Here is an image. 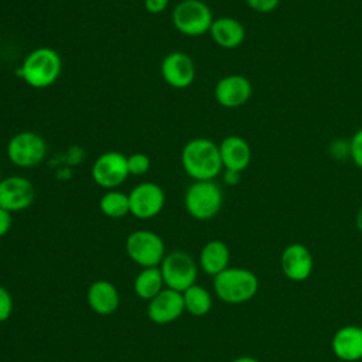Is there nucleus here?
Returning a JSON list of instances; mask_svg holds the SVG:
<instances>
[{
    "label": "nucleus",
    "instance_id": "nucleus-1",
    "mask_svg": "<svg viewBox=\"0 0 362 362\" xmlns=\"http://www.w3.org/2000/svg\"><path fill=\"white\" fill-rule=\"evenodd\" d=\"M181 165L194 181L215 180L223 170L219 146L206 137L188 140L181 150Z\"/></svg>",
    "mask_w": 362,
    "mask_h": 362
},
{
    "label": "nucleus",
    "instance_id": "nucleus-2",
    "mask_svg": "<svg viewBox=\"0 0 362 362\" xmlns=\"http://www.w3.org/2000/svg\"><path fill=\"white\" fill-rule=\"evenodd\" d=\"M62 74V58L51 47H38L24 58L17 75L31 88L45 89L54 85Z\"/></svg>",
    "mask_w": 362,
    "mask_h": 362
},
{
    "label": "nucleus",
    "instance_id": "nucleus-3",
    "mask_svg": "<svg viewBox=\"0 0 362 362\" xmlns=\"http://www.w3.org/2000/svg\"><path fill=\"white\" fill-rule=\"evenodd\" d=\"M259 281L247 269L228 267L214 277V290L218 298L228 304L249 301L257 293Z\"/></svg>",
    "mask_w": 362,
    "mask_h": 362
},
{
    "label": "nucleus",
    "instance_id": "nucleus-4",
    "mask_svg": "<svg viewBox=\"0 0 362 362\" xmlns=\"http://www.w3.org/2000/svg\"><path fill=\"white\" fill-rule=\"evenodd\" d=\"M223 204V192L214 181H194L185 191L184 205L187 212L198 219L208 221L218 215Z\"/></svg>",
    "mask_w": 362,
    "mask_h": 362
},
{
    "label": "nucleus",
    "instance_id": "nucleus-5",
    "mask_svg": "<svg viewBox=\"0 0 362 362\" xmlns=\"http://www.w3.org/2000/svg\"><path fill=\"white\" fill-rule=\"evenodd\" d=\"M174 28L188 37H199L209 33L214 16L202 0H182L173 10Z\"/></svg>",
    "mask_w": 362,
    "mask_h": 362
},
{
    "label": "nucleus",
    "instance_id": "nucleus-6",
    "mask_svg": "<svg viewBox=\"0 0 362 362\" xmlns=\"http://www.w3.org/2000/svg\"><path fill=\"white\" fill-rule=\"evenodd\" d=\"M124 249L130 260L143 269L157 267L165 256V246L160 235L147 229L132 232L126 238Z\"/></svg>",
    "mask_w": 362,
    "mask_h": 362
},
{
    "label": "nucleus",
    "instance_id": "nucleus-7",
    "mask_svg": "<svg viewBox=\"0 0 362 362\" xmlns=\"http://www.w3.org/2000/svg\"><path fill=\"white\" fill-rule=\"evenodd\" d=\"M7 157L18 168H34L47 156V143L42 136L31 130L16 133L7 143Z\"/></svg>",
    "mask_w": 362,
    "mask_h": 362
},
{
    "label": "nucleus",
    "instance_id": "nucleus-8",
    "mask_svg": "<svg viewBox=\"0 0 362 362\" xmlns=\"http://www.w3.org/2000/svg\"><path fill=\"white\" fill-rule=\"evenodd\" d=\"M160 270L167 288L184 293L194 286L198 276V267L191 255L182 250H175L164 256Z\"/></svg>",
    "mask_w": 362,
    "mask_h": 362
},
{
    "label": "nucleus",
    "instance_id": "nucleus-9",
    "mask_svg": "<svg viewBox=\"0 0 362 362\" xmlns=\"http://www.w3.org/2000/svg\"><path fill=\"white\" fill-rule=\"evenodd\" d=\"M90 175L100 188L116 189L130 175L127 157L120 151H105L93 161Z\"/></svg>",
    "mask_w": 362,
    "mask_h": 362
},
{
    "label": "nucleus",
    "instance_id": "nucleus-10",
    "mask_svg": "<svg viewBox=\"0 0 362 362\" xmlns=\"http://www.w3.org/2000/svg\"><path fill=\"white\" fill-rule=\"evenodd\" d=\"M130 214L139 219L157 216L165 204V194L156 182H140L129 192Z\"/></svg>",
    "mask_w": 362,
    "mask_h": 362
},
{
    "label": "nucleus",
    "instance_id": "nucleus-11",
    "mask_svg": "<svg viewBox=\"0 0 362 362\" xmlns=\"http://www.w3.org/2000/svg\"><path fill=\"white\" fill-rule=\"evenodd\" d=\"M35 198L33 182L21 175H8L0 181V208L8 212L27 209Z\"/></svg>",
    "mask_w": 362,
    "mask_h": 362
},
{
    "label": "nucleus",
    "instance_id": "nucleus-12",
    "mask_svg": "<svg viewBox=\"0 0 362 362\" xmlns=\"http://www.w3.org/2000/svg\"><path fill=\"white\" fill-rule=\"evenodd\" d=\"M160 72L167 85L175 89H185L195 81L197 68L188 54L173 51L163 58Z\"/></svg>",
    "mask_w": 362,
    "mask_h": 362
},
{
    "label": "nucleus",
    "instance_id": "nucleus-13",
    "mask_svg": "<svg viewBox=\"0 0 362 362\" xmlns=\"http://www.w3.org/2000/svg\"><path fill=\"white\" fill-rule=\"evenodd\" d=\"M252 92V82L239 74H230L221 78L214 88L216 102L228 109L243 106L250 99Z\"/></svg>",
    "mask_w": 362,
    "mask_h": 362
},
{
    "label": "nucleus",
    "instance_id": "nucleus-14",
    "mask_svg": "<svg viewBox=\"0 0 362 362\" xmlns=\"http://www.w3.org/2000/svg\"><path fill=\"white\" fill-rule=\"evenodd\" d=\"M184 311L182 293L167 287L153 297L147 305V317L156 324H170L178 320Z\"/></svg>",
    "mask_w": 362,
    "mask_h": 362
},
{
    "label": "nucleus",
    "instance_id": "nucleus-15",
    "mask_svg": "<svg viewBox=\"0 0 362 362\" xmlns=\"http://www.w3.org/2000/svg\"><path fill=\"white\" fill-rule=\"evenodd\" d=\"M280 263L284 276L293 281H303L313 272V256L301 243L288 245L281 253Z\"/></svg>",
    "mask_w": 362,
    "mask_h": 362
},
{
    "label": "nucleus",
    "instance_id": "nucleus-16",
    "mask_svg": "<svg viewBox=\"0 0 362 362\" xmlns=\"http://www.w3.org/2000/svg\"><path fill=\"white\" fill-rule=\"evenodd\" d=\"M219 154L223 170L245 171L252 160V148L246 139L240 136H226L219 144Z\"/></svg>",
    "mask_w": 362,
    "mask_h": 362
},
{
    "label": "nucleus",
    "instance_id": "nucleus-17",
    "mask_svg": "<svg viewBox=\"0 0 362 362\" xmlns=\"http://www.w3.org/2000/svg\"><path fill=\"white\" fill-rule=\"evenodd\" d=\"M86 300L92 311L99 315L113 314L120 304V296L113 283L107 280H95L86 293Z\"/></svg>",
    "mask_w": 362,
    "mask_h": 362
},
{
    "label": "nucleus",
    "instance_id": "nucleus-18",
    "mask_svg": "<svg viewBox=\"0 0 362 362\" xmlns=\"http://www.w3.org/2000/svg\"><path fill=\"white\" fill-rule=\"evenodd\" d=\"M332 352L337 358L355 362L362 359V328L356 325H346L339 328L331 342Z\"/></svg>",
    "mask_w": 362,
    "mask_h": 362
},
{
    "label": "nucleus",
    "instance_id": "nucleus-19",
    "mask_svg": "<svg viewBox=\"0 0 362 362\" xmlns=\"http://www.w3.org/2000/svg\"><path fill=\"white\" fill-rule=\"evenodd\" d=\"M209 34L216 45L225 49L238 48L246 37V31L243 24L229 16H223L219 18H214Z\"/></svg>",
    "mask_w": 362,
    "mask_h": 362
},
{
    "label": "nucleus",
    "instance_id": "nucleus-20",
    "mask_svg": "<svg viewBox=\"0 0 362 362\" xmlns=\"http://www.w3.org/2000/svg\"><path fill=\"white\" fill-rule=\"evenodd\" d=\"M229 247L222 240H209L204 245L199 253V266L201 269L211 276H216L225 269L229 263Z\"/></svg>",
    "mask_w": 362,
    "mask_h": 362
},
{
    "label": "nucleus",
    "instance_id": "nucleus-21",
    "mask_svg": "<svg viewBox=\"0 0 362 362\" xmlns=\"http://www.w3.org/2000/svg\"><path fill=\"white\" fill-rule=\"evenodd\" d=\"M164 279L160 267H144L134 279V293L139 298L150 301L164 288Z\"/></svg>",
    "mask_w": 362,
    "mask_h": 362
},
{
    "label": "nucleus",
    "instance_id": "nucleus-22",
    "mask_svg": "<svg viewBox=\"0 0 362 362\" xmlns=\"http://www.w3.org/2000/svg\"><path fill=\"white\" fill-rule=\"evenodd\" d=\"M100 212L112 219H119L130 214L129 194H124L119 189H107L99 201Z\"/></svg>",
    "mask_w": 362,
    "mask_h": 362
},
{
    "label": "nucleus",
    "instance_id": "nucleus-23",
    "mask_svg": "<svg viewBox=\"0 0 362 362\" xmlns=\"http://www.w3.org/2000/svg\"><path fill=\"white\" fill-rule=\"evenodd\" d=\"M182 298H184L185 311L189 313L191 315L202 317V315L208 314L212 308V297H211L209 291L206 288H204L202 286L194 284V286L188 287L182 293Z\"/></svg>",
    "mask_w": 362,
    "mask_h": 362
},
{
    "label": "nucleus",
    "instance_id": "nucleus-24",
    "mask_svg": "<svg viewBox=\"0 0 362 362\" xmlns=\"http://www.w3.org/2000/svg\"><path fill=\"white\" fill-rule=\"evenodd\" d=\"M151 167V160L144 153H133L127 156V168L132 175H143Z\"/></svg>",
    "mask_w": 362,
    "mask_h": 362
},
{
    "label": "nucleus",
    "instance_id": "nucleus-25",
    "mask_svg": "<svg viewBox=\"0 0 362 362\" xmlns=\"http://www.w3.org/2000/svg\"><path fill=\"white\" fill-rule=\"evenodd\" d=\"M329 156L337 161H345L351 158V143L345 139H335L328 146Z\"/></svg>",
    "mask_w": 362,
    "mask_h": 362
},
{
    "label": "nucleus",
    "instance_id": "nucleus-26",
    "mask_svg": "<svg viewBox=\"0 0 362 362\" xmlns=\"http://www.w3.org/2000/svg\"><path fill=\"white\" fill-rule=\"evenodd\" d=\"M351 143V160L362 170V127H359L349 140Z\"/></svg>",
    "mask_w": 362,
    "mask_h": 362
},
{
    "label": "nucleus",
    "instance_id": "nucleus-27",
    "mask_svg": "<svg viewBox=\"0 0 362 362\" xmlns=\"http://www.w3.org/2000/svg\"><path fill=\"white\" fill-rule=\"evenodd\" d=\"M13 313V297L10 291L0 286V324L8 320Z\"/></svg>",
    "mask_w": 362,
    "mask_h": 362
},
{
    "label": "nucleus",
    "instance_id": "nucleus-28",
    "mask_svg": "<svg viewBox=\"0 0 362 362\" xmlns=\"http://www.w3.org/2000/svg\"><path fill=\"white\" fill-rule=\"evenodd\" d=\"M247 7L252 8L256 13H272L273 10H276L280 4V0H245Z\"/></svg>",
    "mask_w": 362,
    "mask_h": 362
},
{
    "label": "nucleus",
    "instance_id": "nucleus-29",
    "mask_svg": "<svg viewBox=\"0 0 362 362\" xmlns=\"http://www.w3.org/2000/svg\"><path fill=\"white\" fill-rule=\"evenodd\" d=\"M168 3L170 0H144V8L150 14H160L167 8Z\"/></svg>",
    "mask_w": 362,
    "mask_h": 362
},
{
    "label": "nucleus",
    "instance_id": "nucleus-30",
    "mask_svg": "<svg viewBox=\"0 0 362 362\" xmlns=\"http://www.w3.org/2000/svg\"><path fill=\"white\" fill-rule=\"evenodd\" d=\"M11 212L0 208V238L7 235L11 228Z\"/></svg>",
    "mask_w": 362,
    "mask_h": 362
},
{
    "label": "nucleus",
    "instance_id": "nucleus-31",
    "mask_svg": "<svg viewBox=\"0 0 362 362\" xmlns=\"http://www.w3.org/2000/svg\"><path fill=\"white\" fill-rule=\"evenodd\" d=\"M239 181H240V173L232 171V170H225V171H223V182H225L226 185L233 187V185H236Z\"/></svg>",
    "mask_w": 362,
    "mask_h": 362
},
{
    "label": "nucleus",
    "instance_id": "nucleus-32",
    "mask_svg": "<svg viewBox=\"0 0 362 362\" xmlns=\"http://www.w3.org/2000/svg\"><path fill=\"white\" fill-rule=\"evenodd\" d=\"M355 222H356V228L359 232H362V206L358 209L356 212V218H355Z\"/></svg>",
    "mask_w": 362,
    "mask_h": 362
},
{
    "label": "nucleus",
    "instance_id": "nucleus-33",
    "mask_svg": "<svg viewBox=\"0 0 362 362\" xmlns=\"http://www.w3.org/2000/svg\"><path fill=\"white\" fill-rule=\"evenodd\" d=\"M230 362H259L256 358H252V356H240V358H236Z\"/></svg>",
    "mask_w": 362,
    "mask_h": 362
},
{
    "label": "nucleus",
    "instance_id": "nucleus-34",
    "mask_svg": "<svg viewBox=\"0 0 362 362\" xmlns=\"http://www.w3.org/2000/svg\"><path fill=\"white\" fill-rule=\"evenodd\" d=\"M0 181H1V174H0Z\"/></svg>",
    "mask_w": 362,
    "mask_h": 362
}]
</instances>
